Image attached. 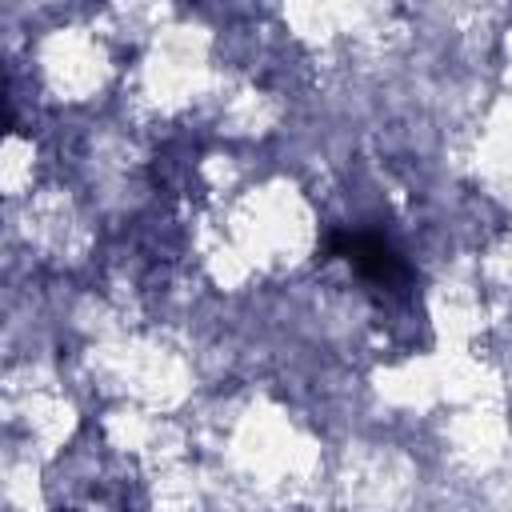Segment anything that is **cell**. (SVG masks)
Returning <instances> with one entry per match:
<instances>
[{
	"label": "cell",
	"instance_id": "cell-1",
	"mask_svg": "<svg viewBox=\"0 0 512 512\" xmlns=\"http://www.w3.org/2000/svg\"><path fill=\"white\" fill-rule=\"evenodd\" d=\"M328 252H340V256H348L368 280H380V284H392L396 276H404V264H400V256L384 244V240H376V236H364V232H356V236H336L332 244H328Z\"/></svg>",
	"mask_w": 512,
	"mask_h": 512
}]
</instances>
